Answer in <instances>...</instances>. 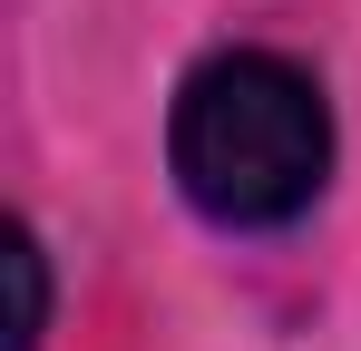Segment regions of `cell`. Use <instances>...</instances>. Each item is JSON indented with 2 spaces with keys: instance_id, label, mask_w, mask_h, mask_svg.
<instances>
[{
  "instance_id": "obj_1",
  "label": "cell",
  "mask_w": 361,
  "mask_h": 351,
  "mask_svg": "<svg viewBox=\"0 0 361 351\" xmlns=\"http://www.w3.org/2000/svg\"><path fill=\"white\" fill-rule=\"evenodd\" d=\"M166 176L225 234H283L332 185V98L283 49H215L166 108Z\"/></svg>"
},
{
  "instance_id": "obj_2",
  "label": "cell",
  "mask_w": 361,
  "mask_h": 351,
  "mask_svg": "<svg viewBox=\"0 0 361 351\" xmlns=\"http://www.w3.org/2000/svg\"><path fill=\"white\" fill-rule=\"evenodd\" d=\"M10 351H39V332H49V264H39V244H30V225H10Z\"/></svg>"
}]
</instances>
